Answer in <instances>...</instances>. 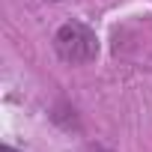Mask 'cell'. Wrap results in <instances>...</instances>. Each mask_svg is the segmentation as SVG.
Wrapping results in <instances>:
<instances>
[{"label": "cell", "instance_id": "1", "mask_svg": "<svg viewBox=\"0 0 152 152\" xmlns=\"http://www.w3.org/2000/svg\"><path fill=\"white\" fill-rule=\"evenodd\" d=\"M54 48L57 54L72 63V66H78V63H90L96 54H99V42H96V33L84 24H63L54 36Z\"/></svg>", "mask_w": 152, "mask_h": 152}, {"label": "cell", "instance_id": "2", "mask_svg": "<svg viewBox=\"0 0 152 152\" xmlns=\"http://www.w3.org/2000/svg\"><path fill=\"white\" fill-rule=\"evenodd\" d=\"M0 152H15V149H12V146H3V149H0Z\"/></svg>", "mask_w": 152, "mask_h": 152}]
</instances>
